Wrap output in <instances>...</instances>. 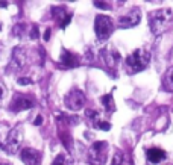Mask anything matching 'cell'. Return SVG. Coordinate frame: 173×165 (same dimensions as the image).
I'll return each mask as SVG.
<instances>
[{
	"instance_id": "4",
	"label": "cell",
	"mask_w": 173,
	"mask_h": 165,
	"mask_svg": "<svg viewBox=\"0 0 173 165\" xmlns=\"http://www.w3.org/2000/svg\"><path fill=\"white\" fill-rule=\"evenodd\" d=\"M22 140H23V126L22 124H17L15 127H12L6 136V142H5V147H6V152L8 153H17L20 150V145H22Z\"/></svg>"
},
{
	"instance_id": "11",
	"label": "cell",
	"mask_w": 173,
	"mask_h": 165,
	"mask_svg": "<svg viewBox=\"0 0 173 165\" xmlns=\"http://www.w3.org/2000/svg\"><path fill=\"white\" fill-rule=\"evenodd\" d=\"M59 62H61V65H62V67H70V68H71V67H76V65L79 64L78 58H76L73 53H70L69 50H64V52H62Z\"/></svg>"
},
{
	"instance_id": "14",
	"label": "cell",
	"mask_w": 173,
	"mask_h": 165,
	"mask_svg": "<svg viewBox=\"0 0 173 165\" xmlns=\"http://www.w3.org/2000/svg\"><path fill=\"white\" fill-rule=\"evenodd\" d=\"M102 103H103V106L106 108V111L108 112H114V102H113V95L111 94H105L103 97H102Z\"/></svg>"
},
{
	"instance_id": "9",
	"label": "cell",
	"mask_w": 173,
	"mask_h": 165,
	"mask_svg": "<svg viewBox=\"0 0 173 165\" xmlns=\"http://www.w3.org/2000/svg\"><path fill=\"white\" fill-rule=\"evenodd\" d=\"M24 62H26V52H24V48L23 47H15L12 50L11 62H9L8 70H12V71L20 70V68L24 65Z\"/></svg>"
},
{
	"instance_id": "5",
	"label": "cell",
	"mask_w": 173,
	"mask_h": 165,
	"mask_svg": "<svg viewBox=\"0 0 173 165\" xmlns=\"http://www.w3.org/2000/svg\"><path fill=\"white\" fill-rule=\"evenodd\" d=\"M106 153H108V144L106 142H94L91 145V149H90V162L94 165H102L106 159Z\"/></svg>"
},
{
	"instance_id": "13",
	"label": "cell",
	"mask_w": 173,
	"mask_h": 165,
	"mask_svg": "<svg viewBox=\"0 0 173 165\" xmlns=\"http://www.w3.org/2000/svg\"><path fill=\"white\" fill-rule=\"evenodd\" d=\"M162 85L167 91H173V67H170L166 71V74L162 77Z\"/></svg>"
},
{
	"instance_id": "16",
	"label": "cell",
	"mask_w": 173,
	"mask_h": 165,
	"mask_svg": "<svg viewBox=\"0 0 173 165\" xmlns=\"http://www.w3.org/2000/svg\"><path fill=\"white\" fill-rule=\"evenodd\" d=\"M23 34H24V24H17V26L14 27V35L20 38Z\"/></svg>"
},
{
	"instance_id": "6",
	"label": "cell",
	"mask_w": 173,
	"mask_h": 165,
	"mask_svg": "<svg viewBox=\"0 0 173 165\" xmlns=\"http://www.w3.org/2000/svg\"><path fill=\"white\" fill-rule=\"evenodd\" d=\"M64 103H65V106L69 108L70 111H79L85 105V94L82 93L81 89H73V91H70L67 94Z\"/></svg>"
},
{
	"instance_id": "7",
	"label": "cell",
	"mask_w": 173,
	"mask_h": 165,
	"mask_svg": "<svg viewBox=\"0 0 173 165\" xmlns=\"http://www.w3.org/2000/svg\"><path fill=\"white\" fill-rule=\"evenodd\" d=\"M140 18H141L140 9L138 8H134L132 11H129L127 14L122 15V17L118 18V27H122V29L134 27V26H137V24L140 23Z\"/></svg>"
},
{
	"instance_id": "26",
	"label": "cell",
	"mask_w": 173,
	"mask_h": 165,
	"mask_svg": "<svg viewBox=\"0 0 173 165\" xmlns=\"http://www.w3.org/2000/svg\"><path fill=\"white\" fill-rule=\"evenodd\" d=\"M3 95H5V88H3V83L0 82V100L3 99Z\"/></svg>"
},
{
	"instance_id": "2",
	"label": "cell",
	"mask_w": 173,
	"mask_h": 165,
	"mask_svg": "<svg viewBox=\"0 0 173 165\" xmlns=\"http://www.w3.org/2000/svg\"><path fill=\"white\" fill-rule=\"evenodd\" d=\"M149 61H150L149 52L143 50V48H138V50H135L134 53H131L126 58V65L129 67V70L132 73H138V71L144 70L149 65Z\"/></svg>"
},
{
	"instance_id": "28",
	"label": "cell",
	"mask_w": 173,
	"mask_h": 165,
	"mask_svg": "<svg viewBox=\"0 0 173 165\" xmlns=\"http://www.w3.org/2000/svg\"><path fill=\"white\" fill-rule=\"evenodd\" d=\"M0 165H11V164H0Z\"/></svg>"
},
{
	"instance_id": "10",
	"label": "cell",
	"mask_w": 173,
	"mask_h": 165,
	"mask_svg": "<svg viewBox=\"0 0 173 165\" xmlns=\"http://www.w3.org/2000/svg\"><path fill=\"white\" fill-rule=\"evenodd\" d=\"M20 158H22L23 164L26 165H38L40 159H41V154L38 150H34V149H23L20 153Z\"/></svg>"
},
{
	"instance_id": "24",
	"label": "cell",
	"mask_w": 173,
	"mask_h": 165,
	"mask_svg": "<svg viewBox=\"0 0 173 165\" xmlns=\"http://www.w3.org/2000/svg\"><path fill=\"white\" fill-rule=\"evenodd\" d=\"M50 35H52V30H50V29H46V32H44V38H43V39H44V41H49V39H50Z\"/></svg>"
},
{
	"instance_id": "12",
	"label": "cell",
	"mask_w": 173,
	"mask_h": 165,
	"mask_svg": "<svg viewBox=\"0 0 173 165\" xmlns=\"http://www.w3.org/2000/svg\"><path fill=\"white\" fill-rule=\"evenodd\" d=\"M147 159L152 164H158V162H161V161L166 159V153L162 150H160V149H149L147 150Z\"/></svg>"
},
{
	"instance_id": "22",
	"label": "cell",
	"mask_w": 173,
	"mask_h": 165,
	"mask_svg": "<svg viewBox=\"0 0 173 165\" xmlns=\"http://www.w3.org/2000/svg\"><path fill=\"white\" fill-rule=\"evenodd\" d=\"M94 6L96 8H100V9H109V6L106 3H100V2H94Z\"/></svg>"
},
{
	"instance_id": "23",
	"label": "cell",
	"mask_w": 173,
	"mask_h": 165,
	"mask_svg": "<svg viewBox=\"0 0 173 165\" xmlns=\"http://www.w3.org/2000/svg\"><path fill=\"white\" fill-rule=\"evenodd\" d=\"M70 21H71V14H69V15H67V17H65V18H64V21H62V23H61V27H62V29H64V27H65V26H67V24H69Z\"/></svg>"
},
{
	"instance_id": "25",
	"label": "cell",
	"mask_w": 173,
	"mask_h": 165,
	"mask_svg": "<svg viewBox=\"0 0 173 165\" xmlns=\"http://www.w3.org/2000/svg\"><path fill=\"white\" fill-rule=\"evenodd\" d=\"M41 123H43V117H41V115H38V117L35 118L34 124H35V126H40V124H41Z\"/></svg>"
},
{
	"instance_id": "19",
	"label": "cell",
	"mask_w": 173,
	"mask_h": 165,
	"mask_svg": "<svg viewBox=\"0 0 173 165\" xmlns=\"http://www.w3.org/2000/svg\"><path fill=\"white\" fill-rule=\"evenodd\" d=\"M97 127L102 129V130H109L111 129V124L106 123V121H97Z\"/></svg>"
},
{
	"instance_id": "18",
	"label": "cell",
	"mask_w": 173,
	"mask_h": 165,
	"mask_svg": "<svg viewBox=\"0 0 173 165\" xmlns=\"http://www.w3.org/2000/svg\"><path fill=\"white\" fill-rule=\"evenodd\" d=\"M85 114H87V117H88V118H91V120H93V123H94V120H96V123H97V118H99V114H97L96 111H91V109H88V111H87Z\"/></svg>"
},
{
	"instance_id": "21",
	"label": "cell",
	"mask_w": 173,
	"mask_h": 165,
	"mask_svg": "<svg viewBox=\"0 0 173 165\" xmlns=\"http://www.w3.org/2000/svg\"><path fill=\"white\" fill-rule=\"evenodd\" d=\"M52 165H64V156H62V154H58Z\"/></svg>"
},
{
	"instance_id": "1",
	"label": "cell",
	"mask_w": 173,
	"mask_h": 165,
	"mask_svg": "<svg viewBox=\"0 0 173 165\" xmlns=\"http://www.w3.org/2000/svg\"><path fill=\"white\" fill-rule=\"evenodd\" d=\"M173 23V14L170 9H158L149 14V27L153 35L164 34Z\"/></svg>"
},
{
	"instance_id": "8",
	"label": "cell",
	"mask_w": 173,
	"mask_h": 165,
	"mask_svg": "<svg viewBox=\"0 0 173 165\" xmlns=\"http://www.w3.org/2000/svg\"><path fill=\"white\" fill-rule=\"evenodd\" d=\"M34 105H35V100L32 97L15 94L14 95V100H12V103H11V109L14 112H20V111H24V109H31Z\"/></svg>"
},
{
	"instance_id": "27",
	"label": "cell",
	"mask_w": 173,
	"mask_h": 165,
	"mask_svg": "<svg viewBox=\"0 0 173 165\" xmlns=\"http://www.w3.org/2000/svg\"><path fill=\"white\" fill-rule=\"evenodd\" d=\"M0 6H2V8H5V6H6V3H0Z\"/></svg>"
},
{
	"instance_id": "17",
	"label": "cell",
	"mask_w": 173,
	"mask_h": 165,
	"mask_svg": "<svg viewBox=\"0 0 173 165\" xmlns=\"http://www.w3.org/2000/svg\"><path fill=\"white\" fill-rule=\"evenodd\" d=\"M29 36H31V39H36V38L40 36V29H38V26H36V24H34V27L31 29Z\"/></svg>"
},
{
	"instance_id": "15",
	"label": "cell",
	"mask_w": 173,
	"mask_h": 165,
	"mask_svg": "<svg viewBox=\"0 0 173 165\" xmlns=\"http://www.w3.org/2000/svg\"><path fill=\"white\" fill-rule=\"evenodd\" d=\"M111 165H123V153H122V152H117V153L114 154Z\"/></svg>"
},
{
	"instance_id": "3",
	"label": "cell",
	"mask_w": 173,
	"mask_h": 165,
	"mask_svg": "<svg viewBox=\"0 0 173 165\" xmlns=\"http://www.w3.org/2000/svg\"><path fill=\"white\" fill-rule=\"evenodd\" d=\"M114 30V23L113 20L108 17V15H102L99 14L94 20V32L99 39H106L109 38V35L113 34Z\"/></svg>"
},
{
	"instance_id": "20",
	"label": "cell",
	"mask_w": 173,
	"mask_h": 165,
	"mask_svg": "<svg viewBox=\"0 0 173 165\" xmlns=\"http://www.w3.org/2000/svg\"><path fill=\"white\" fill-rule=\"evenodd\" d=\"M17 82L20 83V85H31V83H32V79H29V77H18Z\"/></svg>"
}]
</instances>
